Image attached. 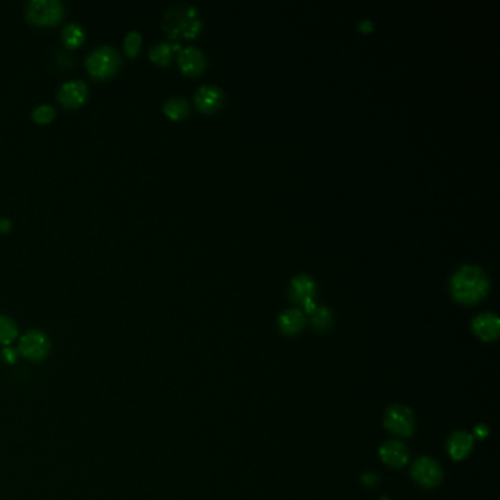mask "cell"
<instances>
[{
  "label": "cell",
  "instance_id": "6da1fadb",
  "mask_svg": "<svg viewBox=\"0 0 500 500\" xmlns=\"http://www.w3.org/2000/svg\"><path fill=\"white\" fill-rule=\"evenodd\" d=\"M489 277L477 264H462L450 277V292L453 298L462 304L480 301L489 289Z\"/></svg>",
  "mask_w": 500,
  "mask_h": 500
},
{
  "label": "cell",
  "instance_id": "7a4b0ae2",
  "mask_svg": "<svg viewBox=\"0 0 500 500\" xmlns=\"http://www.w3.org/2000/svg\"><path fill=\"white\" fill-rule=\"evenodd\" d=\"M163 28L169 37L194 39L201 31V20L197 8L191 5H176L165 13Z\"/></svg>",
  "mask_w": 500,
  "mask_h": 500
},
{
  "label": "cell",
  "instance_id": "3957f363",
  "mask_svg": "<svg viewBox=\"0 0 500 500\" xmlns=\"http://www.w3.org/2000/svg\"><path fill=\"white\" fill-rule=\"evenodd\" d=\"M122 65L120 56L116 49L111 46H102L97 50L91 52L85 59V68L88 74L96 80H107L118 74Z\"/></svg>",
  "mask_w": 500,
  "mask_h": 500
},
{
  "label": "cell",
  "instance_id": "277c9868",
  "mask_svg": "<svg viewBox=\"0 0 500 500\" xmlns=\"http://www.w3.org/2000/svg\"><path fill=\"white\" fill-rule=\"evenodd\" d=\"M25 18L36 27H55L65 18V6L59 0H31Z\"/></svg>",
  "mask_w": 500,
  "mask_h": 500
},
{
  "label": "cell",
  "instance_id": "5b68a950",
  "mask_svg": "<svg viewBox=\"0 0 500 500\" xmlns=\"http://www.w3.org/2000/svg\"><path fill=\"white\" fill-rule=\"evenodd\" d=\"M316 292H317L316 280L312 279L310 275L300 273V275H295L291 279V285H289L291 300L295 304L303 305L305 312H308V314H311V312L317 308V304L314 300Z\"/></svg>",
  "mask_w": 500,
  "mask_h": 500
},
{
  "label": "cell",
  "instance_id": "8992f818",
  "mask_svg": "<svg viewBox=\"0 0 500 500\" xmlns=\"http://www.w3.org/2000/svg\"><path fill=\"white\" fill-rule=\"evenodd\" d=\"M50 351V340L41 331H29L20 340V352L29 361H41Z\"/></svg>",
  "mask_w": 500,
  "mask_h": 500
},
{
  "label": "cell",
  "instance_id": "52a82bcc",
  "mask_svg": "<svg viewBox=\"0 0 500 500\" xmlns=\"http://www.w3.org/2000/svg\"><path fill=\"white\" fill-rule=\"evenodd\" d=\"M414 414L410 408L402 405H392L386 411L384 426L389 431L398 436H410L414 431Z\"/></svg>",
  "mask_w": 500,
  "mask_h": 500
},
{
  "label": "cell",
  "instance_id": "ba28073f",
  "mask_svg": "<svg viewBox=\"0 0 500 500\" xmlns=\"http://www.w3.org/2000/svg\"><path fill=\"white\" fill-rule=\"evenodd\" d=\"M88 99V85L81 80L67 81L57 90V102L65 109L81 107Z\"/></svg>",
  "mask_w": 500,
  "mask_h": 500
},
{
  "label": "cell",
  "instance_id": "9c48e42d",
  "mask_svg": "<svg viewBox=\"0 0 500 500\" xmlns=\"http://www.w3.org/2000/svg\"><path fill=\"white\" fill-rule=\"evenodd\" d=\"M412 477L423 487H436L443 478L442 468L431 458H421L412 466Z\"/></svg>",
  "mask_w": 500,
  "mask_h": 500
},
{
  "label": "cell",
  "instance_id": "30bf717a",
  "mask_svg": "<svg viewBox=\"0 0 500 500\" xmlns=\"http://www.w3.org/2000/svg\"><path fill=\"white\" fill-rule=\"evenodd\" d=\"M194 102L195 106L198 107V111L204 113H211L216 112L217 109L223 104L225 92L221 87L214 84L200 85L194 95Z\"/></svg>",
  "mask_w": 500,
  "mask_h": 500
},
{
  "label": "cell",
  "instance_id": "8fae6325",
  "mask_svg": "<svg viewBox=\"0 0 500 500\" xmlns=\"http://www.w3.org/2000/svg\"><path fill=\"white\" fill-rule=\"evenodd\" d=\"M178 65L185 75L197 76L206 69L207 59L195 46H186L178 53Z\"/></svg>",
  "mask_w": 500,
  "mask_h": 500
},
{
  "label": "cell",
  "instance_id": "7c38bea8",
  "mask_svg": "<svg viewBox=\"0 0 500 500\" xmlns=\"http://www.w3.org/2000/svg\"><path fill=\"white\" fill-rule=\"evenodd\" d=\"M473 329L482 340H493L499 335L500 321L494 312H481L473 320Z\"/></svg>",
  "mask_w": 500,
  "mask_h": 500
},
{
  "label": "cell",
  "instance_id": "4fadbf2b",
  "mask_svg": "<svg viewBox=\"0 0 500 500\" xmlns=\"http://www.w3.org/2000/svg\"><path fill=\"white\" fill-rule=\"evenodd\" d=\"M473 436L468 434L465 431H457L450 436V439L447 442V449L450 457L457 461L464 459L465 457L470 455V452L473 449Z\"/></svg>",
  "mask_w": 500,
  "mask_h": 500
},
{
  "label": "cell",
  "instance_id": "5bb4252c",
  "mask_svg": "<svg viewBox=\"0 0 500 500\" xmlns=\"http://www.w3.org/2000/svg\"><path fill=\"white\" fill-rule=\"evenodd\" d=\"M380 458L390 466H403L408 461V450L403 443L390 440L380 447Z\"/></svg>",
  "mask_w": 500,
  "mask_h": 500
},
{
  "label": "cell",
  "instance_id": "9a60e30c",
  "mask_svg": "<svg viewBox=\"0 0 500 500\" xmlns=\"http://www.w3.org/2000/svg\"><path fill=\"white\" fill-rule=\"evenodd\" d=\"M279 326L286 335L298 333L305 326V314L300 308H288L279 316Z\"/></svg>",
  "mask_w": 500,
  "mask_h": 500
},
{
  "label": "cell",
  "instance_id": "2e32d148",
  "mask_svg": "<svg viewBox=\"0 0 500 500\" xmlns=\"http://www.w3.org/2000/svg\"><path fill=\"white\" fill-rule=\"evenodd\" d=\"M179 50H181V46L178 43L172 44V43L162 41L159 44L153 46V48L150 49V60L155 65L166 67L170 64L174 53L179 52Z\"/></svg>",
  "mask_w": 500,
  "mask_h": 500
},
{
  "label": "cell",
  "instance_id": "e0dca14e",
  "mask_svg": "<svg viewBox=\"0 0 500 500\" xmlns=\"http://www.w3.org/2000/svg\"><path fill=\"white\" fill-rule=\"evenodd\" d=\"M163 112L172 120H181L190 115V103L186 99L175 96L170 97L163 104Z\"/></svg>",
  "mask_w": 500,
  "mask_h": 500
},
{
  "label": "cell",
  "instance_id": "ac0fdd59",
  "mask_svg": "<svg viewBox=\"0 0 500 500\" xmlns=\"http://www.w3.org/2000/svg\"><path fill=\"white\" fill-rule=\"evenodd\" d=\"M62 41H64V44L69 49L81 48L83 43L85 41L84 28L78 24H68L62 29Z\"/></svg>",
  "mask_w": 500,
  "mask_h": 500
},
{
  "label": "cell",
  "instance_id": "d6986e66",
  "mask_svg": "<svg viewBox=\"0 0 500 500\" xmlns=\"http://www.w3.org/2000/svg\"><path fill=\"white\" fill-rule=\"evenodd\" d=\"M18 338V327L8 316H0V345L9 347Z\"/></svg>",
  "mask_w": 500,
  "mask_h": 500
},
{
  "label": "cell",
  "instance_id": "ffe728a7",
  "mask_svg": "<svg viewBox=\"0 0 500 500\" xmlns=\"http://www.w3.org/2000/svg\"><path fill=\"white\" fill-rule=\"evenodd\" d=\"M311 323L317 331H327L332 326V312L327 307H317L311 312Z\"/></svg>",
  "mask_w": 500,
  "mask_h": 500
},
{
  "label": "cell",
  "instance_id": "44dd1931",
  "mask_svg": "<svg viewBox=\"0 0 500 500\" xmlns=\"http://www.w3.org/2000/svg\"><path fill=\"white\" fill-rule=\"evenodd\" d=\"M143 44V36L138 33V31H131V33L127 34L123 41V50L127 53L128 57H137L139 53V49H141Z\"/></svg>",
  "mask_w": 500,
  "mask_h": 500
},
{
  "label": "cell",
  "instance_id": "7402d4cb",
  "mask_svg": "<svg viewBox=\"0 0 500 500\" xmlns=\"http://www.w3.org/2000/svg\"><path fill=\"white\" fill-rule=\"evenodd\" d=\"M31 116H33V120L36 123L46 125V123H50L56 118V111L49 104H40L39 107L34 109Z\"/></svg>",
  "mask_w": 500,
  "mask_h": 500
},
{
  "label": "cell",
  "instance_id": "603a6c76",
  "mask_svg": "<svg viewBox=\"0 0 500 500\" xmlns=\"http://www.w3.org/2000/svg\"><path fill=\"white\" fill-rule=\"evenodd\" d=\"M0 356H2L4 361L8 364H15L18 361V352L11 347H5L2 352H0Z\"/></svg>",
  "mask_w": 500,
  "mask_h": 500
},
{
  "label": "cell",
  "instance_id": "cb8c5ba5",
  "mask_svg": "<svg viewBox=\"0 0 500 500\" xmlns=\"http://www.w3.org/2000/svg\"><path fill=\"white\" fill-rule=\"evenodd\" d=\"M11 230H12L11 218H8V217L0 218V233H2V235H5V233H9Z\"/></svg>",
  "mask_w": 500,
  "mask_h": 500
},
{
  "label": "cell",
  "instance_id": "d4e9b609",
  "mask_svg": "<svg viewBox=\"0 0 500 500\" xmlns=\"http://www.w3.org/2000/svg\"><path fill=\"white\" fill-rule=\"evenodd\" d=\"M358 28L361 31H371L374 28V22L371 20H363L358 24Z\"/></svg>",
  "mask_w": 500,
  "mask_h": 500
},
{
  "label": "cell",
  "instance_id": "484cf974",
  "mask_svg": "<svg viewBox=\"0 0 500 500\" xmlns=\"http://www.w3.org/2000/svg\"><path fill=\"white\" fill-rule=\"evenodd\" d=\"M363 480H364L366 482L371 484V486H374V484H376V481H377V477H376V474H366V475L363 477Z\"/></svg>",
  "mask_w": 500,
  "mask_h": 500
},
{
  "label": "cell",
  "instance_id": "4316f807",
  "mask_svg": "<svg viewBox=\"0 0 500 500\" xmlns=\"http://www.w3.org/2000/svg\"><path fill=\"white\" fill-rule=\"evenodd\" d=\"M484 427H478V429H475V431H478L480 433V436H484V434H487V430H482Z\"/></svg>",
  "mask_w": 500,
  "mask_h": 500
},
{
  "label": "cell",
  "instance_id": "83f0119b",
  "mask_svg": "<svg viewBox=\"0 0 500 500\" xmlns=\"http://www.w3.org/2000/svg\"><path fill=\"white\" fill-rule=\"evenodd\" d=\"M382 500H387V497H382Z\"/></svg>",
  "mask_w": 500,
  "mask_h": 500
}]
</instances>
